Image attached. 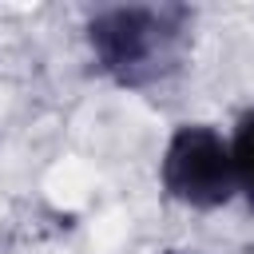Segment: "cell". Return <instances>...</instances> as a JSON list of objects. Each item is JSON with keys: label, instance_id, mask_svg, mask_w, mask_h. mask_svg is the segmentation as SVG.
Listing matches in <instances>:
<instances>
[{"label": "cell", "instance_id": "1", "mask_svg": "<svg viewBox=\"0 0 254 254\" xmlns=\"http://www.w3.org/2000/svg\"><path fill=\"white\" fill-rule=\"evenodd\" d=\"M83 40L91 67L123 87L151 91L175 79L194 40V8L187 4H107L87 12Z\"/></svg>", "mask_w": 254, "mask_h": 254}, {"label": "cell", "instance_id": "2", "mask_svg": "<svg viewBox=\"0 0 254 254\" xmlns=\"http://www.w3.org/2000/svg\"><path fill=\"white\" fill-rule=\"evenodd\" d=\"M159 187L187 210H222L238 198L230 139L214 123H179L159 155Z\"/></svg>", "mask_w": 254, "mask_h": 254}, {"label": "cell", "instance_id": "3", "mask_svg": "<svg viewBox=\"0 0 254 254\" xmlns=\"http://www.w3.org/2000/svg\"><path fill=\"white\" fill-rule=\"evenodd\" d=\"M230 155H234V175H238V198L254 214V107H246L234 127H230Z\"/></svg>", "mask_w": 254, "mask_h": 254}, {"label": "cell", "instance_id": "4", "mask_svg": "<svg viewBox=\"0 0 254 254\" xmlns=\"http://www.w3.org/2000/svg\"><path fill=\"white\" fill-rule=\"evenodd\" d=\"M159 254H202V250H159Z\"/></svg>", "mask_w": 254, "mask_h": 254}]
</instances>
